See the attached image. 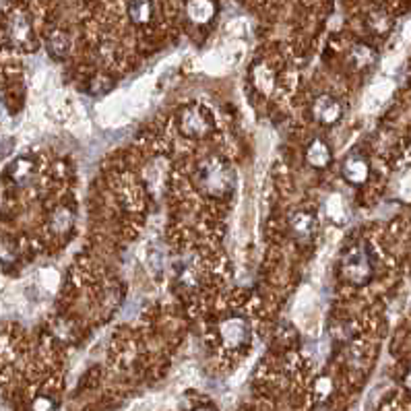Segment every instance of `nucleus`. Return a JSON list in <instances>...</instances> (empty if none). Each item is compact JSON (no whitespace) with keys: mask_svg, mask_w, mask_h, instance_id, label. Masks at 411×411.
Returning a JSON list of instances; mask_svg holds the SVG:
<instances>
[{"mask_svg":"<svg viewBox=\"0 0 411 411\" xmlns=\"http://www.w3.org/2000/svg\"><path fill=\"white\" fill-rule=\"evenodd\" d=\"M194 186L209 199H228L236 190V170L226 158L209 155L194 168Z\"/></svg>","mask_w":411,"mask_h":411,"instance_id":"obj_1","label":"nucleus"},{"mask_svg":"<svg viewBox=\"0 0 411 411\" xmlns=\"http://www.w3.org/2000/svg\"><path fill=\"white\" fill-rule=\"evenodd\" d=\"M341 275L343 279L356 287L368 285L374 277V263L370 248L364 242H356L347 246L341 254Z\"/></svg>","mask_w":411,"mask_h":411,"instance_id":"obj_2","label":"nucleus"},{"mask_svg":"<svg viewBox=\"0 0 411 411\" xmlns=\"http://www.w3.org/2000/svg\"><path fill=\"white\" fill-rule=\"evenodd\" d=\"M213 126H215L213 114L205 106L190 104V106H184L178 112V131L186 138H192V141L207 138L213 133Z\"/></svg>","mask_w":411,"mask_h":411,"instance_id":"obj_3","label":"nucleus"},{"mask_svg":"<svg viewBox=\"0 0 411 411\" xmlns=\"http://www.w3.org/2000/svg\"><path fill=\"white\" fill-rule=\"evenodd\" d=\"M6 40L15 48L31 50L35 46V33L25 11H13L6 19Z\"/></svg>","mask_w":411,"mask_h":411,"instance_id":"obj_4","label":"nucleus"},{"mask_svg":"<svg viewBox=\"0 0 411 411\" xmlns=\"http://www.w3.org/2000/svg\"><path fill=\"white\" fill-rule=\"evenodd\" d=\"M251 324H248V320L244 319V317L234 314V317H228V319H224L219 322V337H221L224 345L229 347V349L246 345V343L251 341Z\"/></svg>","mask_w":411,"mask_h":411,"instance_id":"obj_5","label":"nucleus"},{"mask_svg":"<svg viewBox=\"0 0 411 411\" xmlns=\"http://www.w3.org/2000/svg\"><path fill=\"white\" fill-rule=\"evenodd\" d=\"M312 118L320 126H335L343 118V104L331 93H320L312 102Z\"/></svg>","mask_w":411,"mask_h":411,"instance_id":"obj_6","label":"nucleus"},{"mask_svg":"<svg viewBox=\"0 0 411 411\" xmlns=\"http://www.w3.org/2000/svg\"><path fill=\"white\" fill-rule=\"evenodd\" d=\"M319 231V219L312 211H306V209H300L296 213H292L290 217V234L292 238L300 242V244H308L314 240Z\"/></svg>","mask_w":411,"mask_h":411,"instance_id":"obj_7","label":"nucleus"},{"mask_svg":"<svg viewBox=\"0 0 411 411\" xmlns=\"http://www.w3.org/2000/svg\"><path fill=\"white\" fill-rule=\"evenodd\" d=\"M341 174L343 178H345V182L354 184V186H362L370 178V163H368L364 155L351 153V155H347L343 160Z\"/></svg>","mask_w":411,"mask_h":411,"instance_id":"obj_8","label":"nucleus"},{"mask_svg":"<svg viewBox=\"0 0 411 411\" xmlns=\"http://www.w3.org/2000/svg\"><path fill=\"white\" fill-rule=\"evenodd\" d=\"M217 15L215 0H188L186 2V17L194 25L211 23Z\"/></svg>","mask_w":411,"mask_h":411,"instance_id":"obj_9","label":"nucleus"},{"mask_svg":"<svg viewBox=\"0 0 411 411\" xmlns=\"http://www.w3.org/2000/svg\"><path fill=\"white\" fill-rule=\"evenodd\" d=\"M38 176V165L29 158H17L9 165V178L17 186H29Z\"/></svg>","mask_w":411,"mask_h":411,"instance_id":"obj_10","label":"nucleus"},{"mask_svg":"<svg viewBox=\"0 0 411 411\" xmlns=\"http://www.w3.org/2000/svg\"><path fill=\"white\" fill-rule=\"evenodd\" d=\"M306 161H308V165L314 168V170L329 168L331 161H333V151H331L329 143L322 141V138H314V141L306 147Z\"/></svg>","mask_w":411,"mask_h":411,"instance_id":"obj_11","label":"nucleus"},{"mask_svg":"<svg viewBox=\"0 0 411 411\" xmlns=\"http://www.w3.org/2000/svg\"><path fill=\"white\" fill-rule=\"evenodd\" d=\"M46 50H48V54H50L54 60H62V58H67V54L70 52L69 33H65V31H60V29L52 31L46 40Z\"/></svg>","mask_w":411,"mask_h":411,"instance_id":"obj_12","label":"nucleus"},{"mask_svg":"<svg viewBox=\"0 0 411 411\" xmlns=\"http://www.w3.org/2000/svg\"><path fill=\"white\" fill-rule=\"evenodd\" d=\"M75 224V215L69 207H56L52 213H50V229L56 234V236H67Z\"/></svg>","mask_w":411,"mask_h":411,"instance_id":"obj_13","label":"nucleus"},{"mask_svg":"<svg viewBox=\"0 0 411 411\" xmlns=\"http://www.w3.org/2000/svg\"><path fill=\"white\" fill-rule=\"evenodd\" d=\"M153 0H131L128 2V17L135 25H147L153 19Z\"/></svg>","mask_w":411,"mask_h":411,"instance_id":"obj_14","label":"nucleus"},{"mask_svg":"<svg viewBox=\"0 0 411 411\" xmlns=\"http://www.w3.org/2000/svg\"><path fill=\"white\" fill-rule=\"evenodd\" d=\"M349 60L358 67V69H364V67H370L374 60H376V52L366 44H358L354 46L351 54H349Z\"/></svg>","mask_w":411,"mask_h":411,"instance_id":"obj_15","label":"nucleus"},{"mask_svg":"<svg viewBox=\"0 0 411 411\" xmlns=\"http://www.w3.org/2000/svg\"><path fill=\"white\" fill-rule=\"evenodd\" d=\"M390 25H393V21H390V17H388L385 11H372V13L368 15V27H370V31L376 33V35L388 33Z\"/></svg>","mask_w":411,"mask_h":411,"instance_id":"obj_16","label":"nucleus"},{"mask_svg":"<svg viewBox=\"0 0 411 411\" xmlns=\"http://www.w3.org/2000/svg\"><path fill=\"white\" fill-rule=\"evenodd\" d=\"M112 87H114V81H112L110 77L97 75V77H93L92 83H89V93H92V95H104V93L110 92Z\"/></svg>","mask_w":411,"mask_h":411,"instance_id":"obj_17","label":"nucleus"},{"mask_svg":"<svg viewBox=\"0 0 411 411\" xmlns=\"http://www.w3.org/2000/svg\"><path fill=\"white\" fill-rule=\"evenodd\" d=\"M31 407H33V411H54L56 410V403L50 397H38Z\"/></svg>","mask_w":411,"mask_h":411,"instance_id":"obj_18","label":"nucleus"},{"mask_svg":"<svg viewBox=\"0 0 411 411\" xmlns=\"http://www.w3.org/2000/svg\"><path fill=\"white\" fill-rule=\"evenodd\" d=\"M331 390H333V383H331V378L320 376L319 380H317V395H319V397H329V395H331Z\"/></svg>","mask_w":411,"mask_h":411,"instance_id":"obj_19","label":"nucleus"},{"mask_svg":"<svg viewBox=\"0 0 411 411\" xmlns=\"http://www.w3.org/2000/svg\"><path fill=\"white\" fill-rule=\"evenodd\" d=\"M15 258V248L9 240H0V261H13Z\"/></svg>","mask_w":411,"mask_h":411,"instance_id":"obj_20","label":"nucleus"},{"mask_svg":"<svg viewBox=\"0 0 411 411\" xmlns=\"http://www.w3.org/2000/svg\"><path fill=\"white\" fill-rule=\"evenodd\" d=\"M403 387L411 390V366L405 370V374H403Z\"/></svg>","mask_w":411,"mask_h":411,"instance_id":"obj_21","label":"nucleus"},{"mask_svg":"<svg viewBox=\"0 0 411 411\" xmlns=\"http://www.w3.org/2000/svg\"><path fill=\"white\" fill-rule=\"evenodd\" d=\"M194 411H215V410H213V407H199V410Z\"/></svg>","mask_w":411,"mask_h":411,"instance_id":"obj_22","label":"nucleus"}]
</instances>
